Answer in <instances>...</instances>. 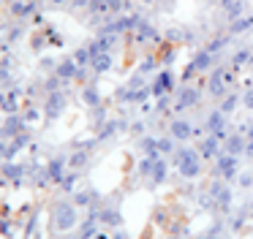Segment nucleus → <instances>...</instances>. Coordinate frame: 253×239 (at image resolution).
Returning a JSON list of instances; mask_svg holds the SVG:
<instances>
[{
	"label": "nucleus",
	"mask_w": 253,
	"mask_h": 239,
	"mask_svg": "<svg viewBox=\"0 0 253 239\" xmlns=\"http://www.w3.org/2000/svg\"><path fill=\"white\" fill-rule=\"evenodd\" d=\"M242 106H245V109H251V112H253V87L245 92V98H242Z\"/></svg>",
	"instance_id": "4468645a"
},
{
	"label": "nucleus",
	"mask_w": 253,
	"mask_h": 239,
	"mask_svg": "<svg viewBox=\"0 0 253 239\" xmlns=\"http://www.w3.org/2000/svg\"><path fill=\"white\" fill-rule=\"evenodd\" d=\"M180 160H182V174L185 177H193V174H199V158L193 155V152H182L180 155Z\"/></svg>",
	"instance_id": "39448f33"
},
{
	"label": "nucleus",
	"mask_w": 253,
	"mask_h": 239,
	"mask_svg": "<svg viewBox=\"0 0 253 239\" xmlns=\"http://www.w3.org/2000/svg\"><path fill=\"white\" fill-rule=\"evenodd\" d=\"M223 5L229 8V16H242V0H223Z\"/></svg>",
	"instance_id": "9b49d317"
},
{
	"label": "nucleus",
	"mask_w": 253,
	"mask_h": 239,
	"mask_svg": "<svg viewBox=\"0 0 253 239\" xmlns=\"http://www.w3.org/2000/svg\"><path fill=\"white\" fill-rule=\"evenodd\" d=\"M202 152L207 158H212L215 152H218V139H215V136H210V139H204V144H202Z\"/></svg>",
	"instance_id": "1a4fd4ad"
},
{
	"label": "nucleus",
	"mask_w": 253,
	"mask_h": 239,
	"mask_svg": "<svg viewBox=\"0 0 253 239\" xmlns=\"http://www.w3.org/2000/svg\"><path fill=\"white\" fill-rule=\"evenodd\" d=\"M196 239H218L215 234H202V237H196Z\"/></svg>",
	"instance_id": "dca6fc26"
},
{
	"label": "nucleus",
	"mask_w": 253,
	"mask_h": 239,
	"mask_svg": "<svg viewBox=\"0 0 253 239\" xmlns=\"http://www.w3.org/2000/svg\"><path fill=\"white\" fill-rule=\"evenodd\" d=\"M248 212H251V215H253V201H251V209H248Z\"/></svg>",
	"instance_id": "a211bd4d"
},
{
	"label": "nucleus",
	"mask_w": 253,
	"mask_h": 239,
	"mask_svg": "<svg viewBox=\"0 0 253 239\" xmlns=\"http://www.w3.org/2000/svg\"><path fill=\"white\" fill-rule=\"evenodd\" d=\"M242 136H245V141H253V122H248V128L242 130Z\"/></svg>",
	"instance_id": "2eb2a0df"
},
{
	"label": "nucleus",
	"mask_w": 253,
	"mask_h": 239,
	"mask_svg": "<svg viewBox=\"0 0 253 239\" xmlns=\"http://www.w3.org/2000/svg\"><path fill=\"white\" fill-rule=\"evenodd\" d=\"M215 171H218V177L220 179H226V182H231V179L240 174V163H237V158L234 155H220L218 160H215Z\"/></svg>",
	"instance_id": "f257e3e1"
},
{
	"label": "nucleus",
	"mask_w": 253,
	"mask_h": 239,
	"mask_svg": "<svg viewBox=\"0 0 253 239\" xmlns=\"http://www.w3.org/2000/svg\"><path fill=\"white\" fill-rule=\"evenodd\" d=\"M237 106H240V98H237V95H226V101L220 103V109H218V112H220V114H231Z\"/></svg>",
	"instance_id": "0eeeda50"
},
{
	"label": "nucleus",
	"mask_w": 253,
	"mask_h": 239,
	"mask_svg": "<svg viewBox=\"0 0 253 239\" xmlns=\"http://www.w3.org/2000/svg\"><path fill=\"white\" fill-rule=\"evenodd\" d=\"M242 152H245V136H242V133H231L229 139H226V155L240 158Z\"/></svg>",
	"instance_id": "7ed1b4c3"
},
{
	"label": "nucleus",
	"mask_w": 253,
	"mask_h": 239,
	"mask_svg": "<svg viewBox=\"0 0 253 239\" xmlns=\"http://www.w3.org/2000/svg\"><path fill=\"white\" fill-rule=\"evenodd\" d=\"M212 54H210V52H202V54H199V57H196V63H193V65H196V68L199 71H204V68H210V65H212Z\"/></svg>",
	"instance_id": "9d476101"
},
{
	"label": "nucleus",
	"mask_w": 253,
	"mask_h": 239,
	"mask_svg": "<svg viewBox=\"0 0 253 239\" xmlns=\"http://www.w3.org/2000/svg\"><path fill=\"white\" fill-rule=\"evenodd\" d=\"M251 49H240V52L234 54V57H231V65H234V68H240V65H245L248 60H251Z\"/></svg>",
	"instance_id": "6e6552de"
},
{
	"label": "nucleus",
	"mask_w": 253,
	"mask_h": 239,
	"mask_svg": "<svg viewBox=\"0 0 253 239\" xmlns=\"http://www.w3.org/2000/svg\"><path fill=\"white\" fill-rule=\"evenodd\" d=\"M248 65H251V68H253V54H251V60H248Z\"/></svg>",
	"instance_id": "f3484780"
},
{
	"label": "nucleus",
	"mask_w": 253,
	"mask_h": 239,
	"mask_svg": "<svg viewBox=\"0 0 253 239\" xmlns=\"http://www.w3.org/2000/svg\"><path fill=\"white\" fill-rule=\"evenodd\" d=\"M212 196H215V206H231V188H226L223 182H212Z\"/></svg>",
	"instance_id": "f03ea898"
},
{
	"label": "nucleus",
	"mask_w": 253,
	"mask_h": 239,
	"mask_svg": "<svg viewBox=\"0 0 253 239\" xmlns=\"http://www.w3.org/2000/svg\"><path fill=\"white\" fill-rule=\"evenodd\" d=\"M231 81V76H229V71H218V74L212 76V81H210V90H212V95H223L226 92V84Z\"/></svg>",
	"instance_id": "20e7f679"
},
{
	"label": "nucleus",
	"mask_w": 253,
	"mask_h": 239,
	"mask_svg": "<svg viewBox=\"0 0 253 239\" xmlns=\"http://www.w3.org/2000/svg\"><path fill=\"white\" fill-rule=\"evenodd\" d=\"M174 136H180V139H188V136H191V125L177 122V125H174Z\"/></svg>",
	"instance_id": "f8f14e48"
},
{
	"label": "nucleus",
	"mask_w": 253,
	"mask_h": 239,
	"mask_svg": "<svg viewBox=\"0 0 253 239\" xmlns=\"http://www.w3.org/2000/svg\"><path fill=\"white\" fill-rule=\"evenodd\" d=\"M242 30H253V16H240V19H234L231 33H242Z\"/></svg>",
	"instance_id": "423d86ee"
},
{
	"label": "nucleus",
	"mask_w": 253,
	"mask_h": 239,
	"mask_svg": "<svg viewBox=\"0 0 253 239\" xmlns=\"http://www.w3.org/2000/svg\"><path fill=\"white\" fill-rule=\"evenodd\" d=\"M240 185H242V188H253V171L240 174Z\"/></svg>",
	"instance_id": "ddd939ff"
}]
</instances>
